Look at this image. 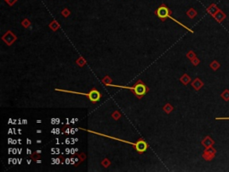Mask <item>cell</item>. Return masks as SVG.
Wrapping results in <instances>:
<instances>
[{
    "label": "cell",
    "instance_id": "6da1fadb",
    "mask_svg": "<svg viewBox=\"0 0 229 172\" xmlns=\"http://www.w3.org/2000/svg\"><path fill=\"white\" fill-rule=\"evenodd\" d=\"M110 87H117V88H122V89H129L133 91V93L137 97L139 100H140L143 96L146 95L147 93L150 91V88L148 87L142 80H138L136 82V83L132 87H128V86H120V85H115V84H110L108 85Z\"/></svg>",
    "mask_w": 229,
    "mask_h": 172
},
{
    "label": "cell",
    "instance_id": "7a4b0ae2",
    "mask_svg": "<svg viewBox=\"0 0 229 172\" xmlns=\"http://www.w3.org/2000/svg\"><path fill=\"white\" fill-rule=\"evenodd\" d=\"M155 14H156V15H157L159 19H160V20L162 21V22H165V21L167 20V18L172 19V20H173L174 22H176V24H177L181 25V26H182V27H184V28L185 29V30L189 31H190V32L193 33V31H192V30H191L190 28H188V27L185 26V25H184V24H183L182 22H179V21L175 20V18L172 17V15H171V11H170L169 8L167 7V6L165 5V4H162V5H161L158 8H157L156 11H155Z\"/></svg>",
    "mask_w": 229,
    "mask_h": 172
},
{
    "label": "cell",
    "instance_id": "3957f363",
    "mask_svg": "<svg viewBox=\"0 0 229 172\" xmlns=\"http://www.w3.org/2000/svg\"><path fill=\"white\" fill-rule=\"evenodd\" d=\"M56 91H63V92H68V93H73V94H80V95H83L86 97L89 98V100H91L92 103H97L98 100L101 99L102 95L99 91H98L95 88L91 89L88 93H84V92H77V91H67V90H60V89H56Z\"/></svg>",
    "mask_w": 229,
    "mask_h": 172
},
{
    "label": "cell",
    "instance_id": "277c9868",
    "mask_svg": "<svg viewBox=\"0 0 229 172\" xmlns=\"http://www.w3.org/2000/svg\"><path fill=\"white\" fill-rule=\"evenodd\" d=\"M148 148H149V144H147V142L145 141L144 139H142V138H139L137 142H136V144L133 146V149L139 154L144 153Z\"/></svg>",
    "mask_w": 229,
    "mask_h": 172
},
{
    "label": "cell",
    "instance_id": "5b68a950",
    "mask_svg": "<svg viewBox=\"0 0 229 172\" xmlns=\"http://www.w3.org/2000/svg\"><path fill=\"white\" fill-rule=\"evenodd\" d=\"M17 39V37L14 33H13V31L11 30L7 31L5 34L2 36V41L5 42L7 46H12L13 44L16 41Z\"/></svg>",
    "mask_w": 229,
    "mask_h": 172
},
{
    "label": "cell",
    "instance_id": "8992f818",
    "mask_svg": "<svg viewBox=\"0 0 229 172\" xmlns=\"http://www.w3.org/2000/svg\"><path fill=\"white\" fill-rule=\"evenodd\" d=\"M192 86L193 88H194L195 90H197V91H198V90H199L203 86V83L201 80H199V78H196L194 81L192 82Z\"/></svg>",
    "mask_w": 229,
    "mask_h": 172
},
{
    "label": "cell",
    "instance_id": "52a82bcc",
    "mask_svg": "<svg viewBox=\"0 0 229 172\" xmlns=\"http://www.w3.org/2000/svg\"><path fill=\"white\" fill-rule=\"evenodd\" d=\"M48 27L50 28V30H52L53 31H56L57 30H59L61 26L56 20H53L51 22H50V24L48 25Z\"/></svg>",
    "mask_w": 229,
    "mask_h": 172
},
{
    "label": "cell",
    "instance_id": "ba28073f",
    "mask_svg": "<svg viewBox=\"0 0 229 172\" xmlns=\"http://www.w3.org/2000/svg\"><path fill=\"white\" fill-rule=\"evenodd\" d=\"M75 63H76V65L78 66H80V67H83V66L87 64V61H86V59L85 58H83V56H80L79 58H77V60L75 61Z\"/></svg>",
    "mask_w": 229,
    "mask_h": 172
},
{
    "label": "cell",
    "instance_id": "9c48e42d",
    "mask_svg": "<svg viewBox=\"0 0 229 172\" xmlns=\"http://www.w3.org/2000/svg\"><path fill=\"white\" fill-rule=\"evenodd\" d=\"M180 82H181L182 83H184V85H187L191 82V78H190V76H189L188 74H184L181 77V78H180Z\"/></svg>",
    "mask_w": 229,
    "mask_h": 172
},
{
    "label": "cell",
    "instance_id": "30bf717a",
    "mask_svg": "<svg viewBox=\"0 0 229 172\" xmlns=\"http://www.w3.org/2000/svg\"><path fill=\"white\" fill-rule=\"evenodd\" d=\"M173 110H174V107L172 106V105L170 104V103H168V102H167V103H166L165 106L163 107V110L165 111V112L167 113V114H169V113H171L172 111H173Z\"/></svg>",
    "mask_w": 229,
    "mask_h": 172
},
{
    "label": "cell",
    "instance_id": "8fae6325",
    "mask_svg": "<svg viewBox=\"0 0 229 172\" xmlns=\"http://www.w3.org/2000/svg\"><path fill=\"white\" fill-rule=\"evenodd\" d=\"M202 144L205 146V147L208 148V147H209V146H211L212 144H213V141H212L209 136H207V137H206L205 139L202 141Z\"/></svg>",
    "mask_w": 229,
    "mask_h": 172
},
{
    "label": "cell",
    "instance_id": "7c38bea8",
    "mask_svg": "<svg viewBox=\"0 0 229 172\" xmlns=\"http://www.w3.org/2000/svg\"><path fill=\"white\" fill-rule=\"evenodd\" d=\"M101 82H102V83H104V84L106 85V86H108V85L112 84V79H111L110 77L108 76V75L105 76L104 78H103L102 80H101Z\"/></svg>",
    "mask_w": 229,
    "mask_h": 172
},
{
    "label": "cell",
    "instance_id": "4fadbf2b",
    "mask_svg": "<svg viewBox=\"0 0 229 172\" xmlns=\"http://www.w3.org/2000/svg\"><path fill=\"white\" fill-rule=\"evenodd\" d=\"M187 15L189 16V17L190 18H194L195 16L197 15V12L195 11L194 9H193V8H190V9L188 10V11H187Z\"/></svg>",
    "mask_w": 229,
    "mask_h": 172
},
{
    "label": "cell",
    "instance_id": "5bb4252c",
    "mask_svg": "<svg viewBox=\"0 0 229 172\" xmlns=\"http://www.w3.org/2000/svg\"><path fill=\"white\" fill-rule=\"evenodd\" d=\"M101 165L104 168H108L111 165V161L109 160L108 158H104L101 160Z\"/></svg>",
    "mask_w": 229,
    "mask_h": 172
},
{
    "label": "cell",
    "instance_id": "9a60e30c",
    "mask_svg": "<svg viewBox=\"0 0 229 172\" xmlns=\"http://www.w3.org/2000/svg\"><path fill=\"white\" fill-rule=\"evenodd\" d=\"M121 117H122V115H121V113L119 112L118 110H115V112L112 113V117L115 119V120H118Z\"/></svg>",
    "mask_w": 229,
    "mask_h": 172
},
{
    "label": "cell",
    "instance_id": "2e32d148",
    "mask_svg": "<svg viewBox=\"0 0 229 172\" xmlns=\"http://www.w3.org/2000/svg\"><path fill=\"white\" fill-rule=\"evenodd\" d=\"M21 24H22V25L24 27V28H28V27L31 24V21L29 20V19H24V20L22 21Z\"/></svg>",
    "mask_w": 229,
    "mask_h": 172
},
{
    "label": "cell",
    "instance_id": "e0dca14e",
    "mask_svg": "<svg viewBox=\"0 0 229 172\" xmlns=\"http://www.w3.org/2000/svg\"><path fill=\"white\" fill-rule=\"evenodd\" d=\"M61 14H62V15L64 16V17L66 18V17H68V16L70 15L71 12H70V10H69L68 8H64V9L61 12Z\"/></svg>",
    "mask_w": 229,
    "mask_h": 172
},
{
    "label": "cell",
    "instance_id": "ac0fdd59",
    "mask_svg": "<svg viewBox=\"0 0 229 172\" xmlns=\"http://www.w3.org/2000/svg\"><path fill=\"white\" fill-rule=\"evenodd\" d=\"M31 160H34V161H37V160H38V159H40V153H38V152H35L34 153L31 155Z\"/></svg>",
    "mask_w": 229,
    "mask_h": 172
},
{
    "label": "cell",
    "instance_id": "d6986e66",
    "mask_svg": "<svg viewBox=\"0 0 229 172\" xmlns=\"http://www.w3.org/2000/svg\"><path fill=\"white\" fill-rule=\"evenodd\" d=\"M187 58H189V59H193V58H196V55H195V53L193 51H192V50H191V51H189L188 53H187Z\"/></svg>",
    "mask_w": 229,
    "mask_h": 172
},
{
    "label": "cell",
    "instance_id": "ffe728a7",
    "mask_svg": "<svg viewBox=\"0 0 229 172\" xmlns=\"http://www.w3.org/2000/svg\"><path fill=\"white\" fill-rule=\"evenodd\" d=\"M78 157H79V159H80V160L81 161H83L86 159V154L85 153H83V152H81V153H80V154H78Z\"/></svg>",
    "mask_w": 229,
    "mask_h": 172
},
{
    "label": "cell",
    "instance_id": "44dd1931",
    "mask_svg": "<svg viewBox=\"0 0 229 172\" xmlns=\"http://www.w3.org/2000/svg\"><path fill=\"white\" fill-rule=\"evenodd\" d=\"M191 61H192V63L193 66H197V65H198L199 63V60L197 58H193V59L191 60Z\"/></svg>",
    "mask_w": 229,
    "mask_h": 172
},
{
    "label": "cell",
    "instance_id": "7402d4cb",
    "mask_svg": "<svg viewBox=\"0 0 229 172\" xmlns=\"http://www.w3.org/2000/svg\"><path fill=\"white\" fill-rule=\"evenodd\" d=\"M16 2H17V0H7V1H6V3H7L9 5L12 6V5H14Z\"/></svg>",
    "mask_w": 229,
    "mask_h": 172
},
{
    "label": "cell",
    "instance_id": "603a6c76",
    "mask_svg": "<svg viewBox=\"0 0 229 172\" xmlns=\"http://www.w3.org/2000/svg\"><path fill=\"white\" fill-rule=\"evenodd\" d=\"M22 122H24V123H22L24 125H26V124H27V119H24V120H22Z\"/></svg>",
    "mask_w": 229,
    "mask_h": 172
},
{
    "label": "cell",
    "instance_id": "cb8c5ba5",
    "mask_svg": "<svg viewBox=\"0 0 229 172\" xmlns=\"http://www.w3.org/2000/svg\"><path fill=\"white\" fill-rule=\"evenodd\" d=\"M31 150H29V149H27V154H31Z\"/></svg>",
    "mask_w": 229,
    "mask_h": 172
},
{
    "label": "cell",
    "instance_id": "d4e9b609",
    "mask_svg": "<svg viewBox=\"0 0 229 172\" xmlns=\"http://www.w3.org/2000/svg\"><path fill=\"white\" fill-rule=\"evenodd\" d=\"M27 142H28V144H31V140H29V139H27Z\"/></svg>",
    "mask_w": 229,
    "mask_h": 172
},
{
    "label": "cell",
    "instance_id": "484cf974",
    "mask_svg": "<svg viewBox=\"0 0 229 172\" xmlns=\"http://www.w3.org/2000/svg\"><path fill=\"white\" fill-rule=\"evenodd\" d=\"M31 160H27V163H28V164H30V163L31 162Z\"/></svg>",
    "mask_w": 229,
    "mask_h": 172
},
{
    "label": "cell",
    "instance_id": "4316f807",
    "mask_svg": "<svg viewBox=\"0 0 229 172\" xmlns=\"http://www.w3.org/2000/svg\"><path fill=\"white\" fill-rule=\"evenodd\" d=\"M36 152H38V153H41V151L40 150H38V151H36Z\"/></svg>",
    "mask_w": 229,
    "mask_h": 172
},
{
    "label": "cell",
    "instance_id": "83f0119b",
    "mask_svg": "<svg viewBox=\"0 0 229 172\" xmlns=\"http://www.w3.org/2000/svg\"><path fill=\"white\" fill-rule=\"evenodd\" d=\"M37 133L38 134H40L41 133V130H37Z\"/></svg>",
    "mask_w": 229,
    "mask_h": 172
},
{
    "label": "cell",
    "instance_id": "f1b7e54d",
    "mask_svg": "<svg viewBox=\"0 0 229 172\" xmlns=\"http://www.w3.org/2000/svg\"><path fill=\"white\" fill-rule=\"evenodd\" d=\"M36 162H38V163H41V160H38L36 161Z\"/></svg>",
    "mask_w": 229,
    "mask_h": 172
},
{
    "label": "cell",
    "instance_id": "f546056e",
    "mask_svg": "<svg viewBox=\"0 0 229 172\" xmlns=\"http://www.w3.org/2000/svg\"><path fill=\"white\" fill-rule=\"evenodd\" d=\"M37 142H38V144H40V142H41V140H38Z\"/></svg>",
    "mask_w": 229,
    "mask_h": 172
},
{
    "label": "cell",
    "instance_id": "4dcf8cb0",
    "mask_svg": "<svg viewBox=\"0 0 229 172\" xmlns=\"http://www.w3.org/2000/svg\"><path fill=\"white\" fill-rule=\"evenodd\" d=\"M18 133H19V134H20V135H21V129H18Z\"/></svg>",
    "mask_w": 229,
    "mask_h": 172
},
{
    "label": "cell",
    "instance_id": "1f68e13d",
    "mask_svg": "<svg viewBox=\"0 0 229 172\" xmlns=\"http://www.w3.org/2000/svg\"><path fill=\"white\" fill-rule=\"evenodd\" d=\"M6 1H7V0H5V2H6Z\"/></svg>",
    "mask_w": 229,
    "mask_h": 172
}]
</instances>
